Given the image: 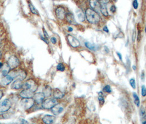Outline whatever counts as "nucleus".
<instances>
[{"label":"nucleus","instance_id":"46","mask_svg":"<svg viewBox=\"0 0 146 124\" xmlns=\"http://www.w3.org/2000/svg\"></svg>","mask_w":146,"mask_h":124},{"label":"nucleus","instance_id":"32","mask_svg":"<svg viewBox=\"0 0 146 124\" xmlns=\"http://www.w3.org/2000/svg\"><path fill=\"white\" fill-rule=\"evenodd\" d=\"M43 30H44V38L47 39L49 38V36H48V33H47V32L46 31V30L44 29V28H43Z\"/></svg>","mask_w":146,"mask_h":124},{"label":"nucleus","instance_id":"38","mask_svg":"<svg viewBox=\"0 0 146 124\" xmlns=\"http://www.w3.org/2000/svg\"><path fill=\"white\" fill-rule=\"evenodd\" d=\"M3 93L2 91L0 90V100H1V99L2 98V97H3Z\"/></svg>","mask_w":146,"mask_h":124},{"label":"nucleus","instance_id":"16","mask_svg":"<svg viewBox=\"0 0 146 124\" xmlns=\"http://www.w3.org/2000/svg\"><path fill=\"white\" fill-rule=\"evenodd\" d=\"M66 21L70 24H71L72 25H76L78 24L75 19L74 15L72 13H66Z\"/></svg>","mask_w":146,"mask_h":124},{"label":"nucleus","instance_id":"2","mask_svg":"<svg viewBox=\"0 0 146 124\" xmlns=\"http://www.w3.org/2000/svg\"><path fill=\"white\" fill-rule=\"evenodd\" d=\"M58 104L57 99L53 98H47L42 103V107L44 109H51L56 104Z\"/></svg>","mask_w":146,"mask_h":124},{"label":"nucleus","instance_id":"29","mask_svg":"<svg viewBox=\"0 0 146 124\" xmlns=\"http://www.w3.org/2000/svg\"><path fill=\"white\" fill-rule=\"evenodd\" d=\"M130 84L133 89H136V82L134 78H131L130 80Z\"/></svg>","mask_w":146,"mask_h":124},{"label":"nucleus","instance_id":"39","mask_svg":"<svg viewBox=\"0 0 146 124\" xmlns=\"http://www.w3.org/2000/svg\"><path fill=\"white\" fill-rule=\"evenodd\" d=\"M73 30V29L72 28V27H68V31L69 32H72Z\"/></svg>","mask_w":146,"mask_h":124},{"label":"nucleus","instance_id":"12","mask_svg":"<svg viewBox=\"0 0 146 124\" xmlns=\"http://www.w3.org/2000/svg\"><path fill=\"white\" fill-rule=\"evenodd\" d=\"M44 98L45 95L44 93L40 92L35 93L33 98L35 102L37 104H41L44 102Z\"/></svg>","mask_w":146,"mask_h":124},{"label":"nucleus","instance_id":"19","mask_svg":"<svg viewBox=\"0 0 146 124\" xmlns=\"http://www.w3.org/2000/svg\"><path fill=\"white\" fill-rule=\"evenodd\" d=\"M43 93L45 95V97H50L52 94V89L51 88L48 86H45L43 89Z\"/></svg>","mask_w":146,"mask_h":124},{"label":"nucleus","instance_id":"37","mask_svg":"<svg viewBox=\"0 0 146 124\" xmlns=\"http://www.w3.org/2000/svg\"><path fill=\"white\" fill-rule=\"evenodd\" d=\"M117 55L119 56V58H120V60H122V56H121V55L119 52H117Z\"/></svg>","mask_w":146,"mask_h":124},{"label":"nucleus","instance_id":"42","mask_svg":"<svg viewBox=\"0 0 146 124\" xmlns=\"http://www.w3.org/2000/svg\"><path fill=\"white\" fill-rule=\"evenodd\" d=\"M1 56H2V54H1V51H0V59L1 58Z\"/></svg>","mask_w":146,"mask_h":124},{"label":"nucleus","instance_id":"30","mask_svg":"<svg viewBox=\"0 0 146 124\" xmlns=\"http://www.w3.org/2000/svg\"><path fill=\"white\" fill-rule=\"evenodd\" d=\"M141 95L143 97L146 96V87L145 86H142L141 87Z\"/></svg>","mask_w":146,"mask_h":124},{"label":"nucleus","instance_id":"33","mask_svg":"<svg viewBox=\"0 0 146 124\" xmlns=\"http://www.w3.org/2000/svg\"><path fill=\"white\" fill-rule=\"evenodd\" d=\"M110 11L113 13H114L116 11V7L114 5H112L111 7H110Z\"/></svg>","mask_w":146,"mask_h":124},{"label":"nucleus","instance_id":"7","mask_svg":"<svg viewBox=\"0 0 146 124\" xmlns=\"http://www.w3.org/2000/svg\"><path fill=\"white\" fill-rule=\"evenodd\" d=\"M15 79L14 76L11 74H8L7 76L3 77L1 80H0V84L1 85H2V86H6L8 85L9 84H10L13 80Z\"/></svg>","mask_w":146,"mask_h":124},{"label":"nucleus","instance_id":"9","mask_svg":"<svg viewBox=\"0 0 146 124\" xmlns=\"http://www.w3.org/2000/svg\"><path fill=\"white\" fill-rule=\"evenodd\" d=\"M35 92L30 90L29 89H25L23 90L20 93L19 95L23 98H33L34 95H35Z\"/></svg>","mask_w":146,"mask_h":124},{"label":"nucleus","instance_id":"45","mask_svg":"<svg viewBox=\"0 0 146 124\" xmlns=\"http://www.w3.org/2000/svg\"><path fill=\"white\" fill-rule=\"evenodd\" d=\"M0 46H1V45H0Z\"/></svg>","mask_w":146,"mask_h":124},{"label":"nucleus","instance_id":"43","mask_svg":"<svg viewBox=\"0 0 146 124\" xmlns=\"http://www.w3.org/2000/svg\"><path fill=\"white\" fill-rule=\"evenodd\" d=\"M143 124H146V121H144L143 122Z\"/></svg>","mask_w":146,"mask_h":124},{"label":"nucleus","instance_id":"13","mask_svg":"<svg viewBox=\"0 0 146 124\" xmlns=\"http://www.w3.org/2000/svg\"><path fill=\"white\" fill-rule=\"evenodd\" d=\"M55 117L51 115H46L42 118V121L45 124H53L55 121Z\"/></svg>","mask_w":146,"mask_h":124},{"label":"nucleus","instance_id":"41","mask_svg":"<svg viewBox=\"0 0 146 124\" xmlns=\"http://www.w3.org/2000/svg\"><path fill=\"white\" fill-rule=\"evenodd\" d=\"M132 68L134 70H136V67L135 66H132Z\"/></svg>","mask_w":146,"mask_h":124},{"label":"nucleus","instance_id":"15","mask_svg":"<svg viewBox=\"0 0 146 124\" xmlns=\"http://www.w3.org/2000/svg\"><path fill=\"white\" fill-rule=\"evenodd\" d=\"M23 86H24V84L23 83L22 80L18 78L17 80H15L13 82L11 86V87L14 89H19L22 88L23 87Z\"/></svg>","mask_w":146,"mask_h":124},{"label":"nucleus","instance_id":"5","mask_svg":"<svg viewBox=\"0 0 146 124\" xmlns=\"http://www.w3.org/2000/svg\"><path fill=\"white\" fill-rule=\"evenodd\" d=\"M20 64L19 59L15 56H11L8 60L7 64L11 70H14L19 66Z\"/></svg>","mask_w":146,"mask_h":124},{"label":"nucleus","instance_id":"25","mask_svg":"<svg viewBox=\"0 0 146 124\" xmlns=\"http://www.w3.org/2000/svg\"><path fill=\"white\" fill-rule=\"evenodd\" d=\"M140 115H141V116L142 119L143 120L145 121V119H146V111H145V109H144L143 107H142V108H141V109H140Z\"/></svg>","mask_w":146,"mask_h":124},{"label":"nucleus","instance_id":"28","mask_svg":"<svg viewBox=\"0 0 146 124\" xmlns=\"http://www.w3.org/2000/svg\"><path fill=\"white\" fill-rule=\"evenodd\" d=\"M103 91L106 92V93H110L111 92V88L109 85H107L103 88Z\"/></svg>","mask_w":146,"mask_h":124},{"label":"nucleus","instance_id":"24","mask_svg":"<svg viewBox=\"0 0 146 124\" xmlns=\"http://www.w3.org/2000/svg\"><path fill=\"white\" fill-rule=\"evenodd\" d=\"M98 101L100 102V105H103L104 104V103L105 102V101H104V99L103 97V93L102 92H99L98 93Z\"/></svg>","mask_w":146,"mask_h":124},{"label":"nucleus","instance_id":"22","mask_svg":"<svg viewBox=\"0 0 146 124\" xmlns=\"http://www.w3.org/2000/svg\"><path fill=\"white\" fill-rule=\"evenodd\" d=\"M101 11L103 15L104 16H108V13L107 11V8L106 7V5L105 4H103L101 5Z\"/></svg>","mask_w":146,"mask_h":124},{"label":"nucleus","instance_id":"27","mask_svg":"<svg viewBox=\"0 0 146 124\" xmlns=\"http://www.w3.org/2000/svg\"><path fill=\"white\" fill-rule=\"evenodd\" d=\"M85 46L88 48V49H90V50H95L96 48V46L95 45H93V44H91L88 42H86L85 43Z\"/></svg>","mask_w":146,"mask_h":124},{"label":"nucleus","instance_id":"34","mask_svg":"<svg viewBox=\"0 0 146 124\" xmlns=\"http://www.w3.org/2000/svg\"><path fill=\"white\" fill-rule=\"evenodd\" d=\"M51 42L52 44H56V43H57V39H56V38L52 37V38H51Z\"/></svg>","mask_w":146,"mask_h":124},{"label":"nucleus","instance_id":"10","mask_svg":"<svg viewBox=\"0 0 146 124\" xmlns=\"http://www.w3.org/2000/svg\"><path fill=\"white\" fill-rule=\"evenodd\" d=\"M56 15L59 19H63L66 17V10L63 7H58L56 9Z\"/></svg>","mask_w":146,"mask_h":124},{"label":"nucleus","instance_id":"8","mask_svg":"<svg viewBox=\"0 0 146 124\" xmlns=\"http://www.w3.org/2000/svg\"><path fill=\"white\" fill-rule=\"evenodd\" d=\"M67 40L69 44L73 48H77L80 45L79 41L76 38L71 35L67 36Z\"/></svg>","mask_w":146,"mask_h":124},{"label":"nucleus","instance_id":"4","mask_svg":"<svg viewBox=\"0 0 146 124\" xmlns=\"http://www.w3.org/2000/svg\"><path fill=\"white\" fill-rule=\"evenodd\" d=\"M12 103L8 99H6L2 102H0V113H5L7 111L11 108Z\"/></svg>","mask_w":146,"mask_h":124},{"label":"nucleus","instance_id":"21","mask_svg":"<svg viewBox=\"0 0 146 124\" xmlns=\"http://www.w3.org/2000/svg\"><path fill=\"white\" fill-rule=\"evenodd\" d=\"M28 5H29V6L30 9V11L31 12L34 14V15H38V12L37 11L36 9L35 8V7L33 6V5L32 4V3L30 1H28Z\"/></svg>","mask_w":146,"mask_h":124},{"label":"nucleus","instance_id":"36","mask_svg":"<svg viewBox=\"0 0 146 124\" xmlns=\"http://www.w3.org/2000/svg\"><path fill=\"white\" fill-rule=\"evenodd\" d=\"M140 39H141V32L139 30V34H138V37H137V40H138V41H140Z\"/></svg>","mask_w":146,"mask_h":124},{"label":"nucleus","instance_id":"6","mask_svg":"<svg viewBox=\"0 0 146 124\" xmlns=\"http://www.w3.org/2000/svg\"><path fill=\"white\" fill-rule=\"evenodd\" d=\"M23 86L24 87L25 89H29L34 92H35L36 90L38 88L36 83L33 80H27L26 82L24 84Z\"/></svg>","mask_w":146,"mask_h":124},{"label":"nucleus","instance_id":"23","mask_svg":"<svg viewBox=\"0 0 146 124\" xmlns=\"http://www.w3.org/2000/svg\"><path fill=\"white\" fill-rule=\"evenodd\" d=\"M133 97L134 99H135L134 102H135L136 105L139 107V105H140V101H139V96L137 95L135 93H133Z\"/></svg>","mask_w":146,"mask_h":124},{"label":"nucleus","instance_id":"11","mask_svg":"<svg viewBox=\"0 0 146 124\" xmlns=\"http://www.w3.org/2000/svg\"><path fill=\"white\" fill-rule=\"evenodd\" d=\"M63 110L64 107L60 104L58 103L52 108L51 111L54 115H58L63 112Z\"/></svg>","mask_w":146,"mask_h":124},{"label":"nucleus","instance_id":"35","mask_svg":"<svg viewBox=\"0 0 146 124\" xmlns=\"http://www.w3.org/2000/svg\"><path fill=\"white\" fill-rule=\"evenodd\" d=\"M103 30H104L105 32H106V33H108V32H109V30L108 29V28H107V26H106V27H104L103 28Z\"/></svg>","mask_w":146,"mask_h":124},{"label":"nucleus","instance_id":"18","mask_svg":"<svg viewBox=\"0 0 146 124\" xmlns=\"http://www.w3.org/2000/svg\"><path fill=\"white\" fill-rule=\"evenodd\" d=\"M90 6L96 12L101 10V4L97 1H91L90 2Z\"/></svg>","mask_w":146,"mask_h":124},{"label":"nucleus","instance_id":"44","mask_svg":"<svg viewBox=\"0 0 146 124\" xmlns=\"http://www.w3.org/2000/svg\"><path fill=\"white\" fill-rule=\"evenodd\" d=\"M145 32L146 33V28H145Z\"/></svg>","mask_w":146,"mask_h":124},{"label":"nucleus","instance_id":"14","mask_svg":"<svg viewBox=\"0 0 146 124\" xmlns=\"http://www.w3.org/2000/svg\"><path fill=\"white\" fill-rule=\"evenodd\" d=\"M52 94H53V98L56 99H62L64 96V95L63 94V93L60 90H59L58 88H56V89H53Z\"/></svg>","mask_w":146,"mask_h":124},{"label":"nucleus","instance_id":"40","mask_svg":"<svg viewBox=\"0 0 146 124\" xmlns=\"http://www.w3.org/2000/svg\"><path fill=\"white\" fill-rule=\"evenodd\" d=\"M3 65V63H2V62H0V70H1V68L2 67Z\"/></svg>","mask_w":146,"mask_h":124},{"label":"nucleus","instance_id":"17","mask_svg":"<svg viewBox=\"0 0 146 124\" xmlns=\"http://www.w3.org/2000/svg\"><path fill=\"white\" fill-rule=\"evenodd\" d=\"M0 70H1L2 76L5 77L8 74V73L9 72V71L11 70V68L8 66L7 63H5V64H3L2 67L1 68V69Z\"/></svg>","mask_w":146,"mask_h":124},{"label":"nucleus","instance_id":"31","mask_svg":"<svg viewBox=\"0 0 146 124\" xmlns=\"http://www.w3.org/2000/svg\"><path fill=\"white\" fill-rule=\"evenodd\" d=\"M133 6L135 9H137V8L139 7V3H138L137 1L135 0L133 2Z\"/></svg>","mask_w":146,"mask_h":124},{"label":"nucleus","instance_id":"3","mask_svg":"<svg viewBox=\"0 0 146 124\" xmlns=\"http://www.w3.org/2000/svg\"><path fill=\"white\" fill-rule=\"evenodd\" d=\"M35 103V101L33 98H23L21 100L20 104L22 108L24 110H28L30 109Z\"/></svg>","mask_w":146,"mask_h":124},{"label":"nucleus","instance_id":"20","mask_svg":"<svg viewBox=\"0 0 146 124\" xmlns=\"http://www.w3.org/2000/svg\"><path fill=\"white\" fill-rule=\"evenodd\" d=\"M76 12L79 19L80 21L81 22H84L85 19V14L84 13V12L81 9H78Z\"/></svg>","mask_w":146,"mask_h":124},{"label":"nucleus","instance_id":"26","mask_svg":"<svg viewBox=\"0 0 146 124\" xmlns=\"http://www.w3.org/2000/svg\"><path fill=\"white\" fill-rule=\"evenodd\" d=\"M65 69H66L65 66L63 64H62V63L58 64L57 65V70L58 71H59L63 72V71H64Z\"/></svg>","mask_w":146,"mask_h":124},{"label":"nucleus","instance_id":"1","mask_svg":"<svg viewBox=\"0 0 146 124\" xmlns=\"http://www.w3.org/2000/svg\"><path fill=\"white\" fill-rule=\"evenodd\" d=\"M85 15L88 21L92 24L97 23L100 20L98 13L91 8H88L86 10Z\"/></svg>","mask_w":146,"mask_h":124}]
</instances>
